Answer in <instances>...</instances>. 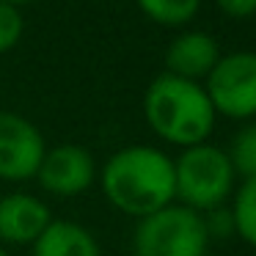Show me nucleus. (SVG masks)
<instances>
[{"instance_id": "nucleus-5", "label": "nucleus", "mask_w": 256, "mask_h": 256, "mask_svg": "<svg viewBox=\"0 0 256 256\" xmlns=\"http://www.w3.org/2000/svg\"><path fill=\"white\" fill-rule=\"evenodd\" d=\"M204 91L218 116L254 118L256 116V52H226L206 74Z\"/></svg>"}, {"instance_id": "nucleus-6", "label": "nucleus", "mask_w": 256, "mask_h": 256, "mask_svg": "<svg viewBox=\"0 0 256 256\" xmlns=\"http://www.w3.org/2000/svg\"><path fill=\"white\" fill-rule=\"evenodd\" d=\"M44 152V135L30 118L14 110H0V179L6 182L34 179Z\"/></svg>"}, {"instance_id": "nucleus-3", "label": "nucleus", "mask_w": 256, "mask_h": 256, "mask_svg": "<svg viewBox=\"0 0 256 256\" xmlns=\"http://www.w3.org/2000/svg\"><path fill=\"white\" fill-rule=\"evenodd\" d=\"M232 160L226 149H218L212 144H198L182 149V154L174 160V184H176V201L196 212H212L223 206V201L234 190Z\"/></svg>"}, {"instance_id": "nucleus-11", "label": "nucleus", "mask_w": 256, "mask_h": 256, "mask_svg": "<svg viewBox=\"0 0 256 256\" xmlns=\"http://www.w3.org/2000/svg\"><path fill=\"white\" fill-rule=\"evenodd\" d=\"M135 3L152 22L166 28L188 25L201 8V0H135Z\"/></svg>"}, {"instance_id": "nucleus-4", "label": "nucleus", "mask_w": 256, "mask_h": 256, "mask_svg": "<svg viewBox=\"0 0 256 256\" xmlns=\"http://www.w3.org/2000/svg\"><path fill=\"white\" fill-rule=\"evenodd\" d=\"M210 232L204 215L182 204H168L140 218L132 234L135 256H206Z\"/></svg>"}, {"instance_id": "nucleus-7", "label": "nucleus", "mask_w": 256, "mask_h": 256, "mask_svg": "<svg viewBox=\"0 0 256 256\" xmlns=\"http://www.w3.org/2000/svg\"><path fill=\"white\" fill-rule=\"evenodd\" d=\"M36 179H39L42 190L61 196V198H69V196L86 193L94 184L96 162L91 157V152L83 149V146L61 144L44 152L42 166L36 171Z\"/></svg>"}, {"instance_id": "nucleus-9", "label": "nucleus", "mask_w": 256, "mask_h": 256, "mask_svg": "<svg viewBox=\"0 0 256 256\" xmlns=\"http://www.w3.org/2000/svg\"><path fill=\"white\" fill-rule=\"evenodd\" d=\"M220 56L223 52H220V44H218L215 36L204 34V30H188V34H179L168 44L166 72L174 74V78L201 83L215 69Z\"/></svg>"}, {"instance_id": "nucleus-1", "label": "nucleus", "mask_w": 256, "mask_h": 256, "mask_svg": "<svg viewBox=\"0 0 256 256\" xmlns=\"http://www.w3.org/2000/svg\"><path fill=\"white\" fill-rule=\"evenodd\" d=\"M100 184L113 210L135 220L176 201L174 160L157 146L135 144L113 152L100 171Z\"/></svg>"}, {"instance_id": "nucleus-12", "label": "nucleus", "mask_w": 256, "mask_h": 256, "mask_svg": "<svg viewBox=\"0 0 256 256\" xmlns=\"http://www.w3.org/2000/svg\"><path fill=\"white\" fill-rule=\"evenodd\" d=\"M234 234L245 240L250 248H256V179H248L237 188L232 204Z\"/></svg>"}, {"instance_id": "nucleus-16", "label": "nucleus", "mask_w": 256, "mask_h": 256, "mask_svg": "<svg viewBox=\"0 0 256 256\" xmlns=\"http://www.w3.org/2000/svg\"><path fill=\"white\" fill-rule=\"evenodd\" d=\"M215 3L226 17L234 20H248L256 14V0H215Z\"/></svg>"}, {"instance_id": "nucleus-18", "label": "nucleus", "mask_w": 256, "mask_h": 256, "mask_svg": "<svg viewBox=\"0 0 256 256\" xmlns=\"http://www.w3.org/2000/svg\"><path fill=\"white\" fill-rule=\"evenodd\" d=\"M0 256H8V250H6V248H0Z\"/></svg>"}, {"instance_id": "nucleus-8", "label": "nucleus", "mask_w": 256, "mask_h": 256, "mask_svg": "<svg viewBox=\"0 0 256 256\" xmlns=\"http://www.w3.org/2000/svg\"><path fill=\"white\" fill-rule=\"evenodd\" d=\"M52 212L30 193L0 196V240L8 245H34L50 226Z\"/></svg>"}, {"instance_id": "nucleus-14", "label": "nucleus", "mask_w": 256, "mask_h": 256, "mask_svg": "<svg viewBox=\"0 0 256 256\" xmlns=\"http://www.w3.org/2000/svg\"><path fill=\"white\" fill-rule=\"evenodd\" d=\"M25 30V20L20 14V8L0 3V56L8 52L12 47H17V42L22 39Z\"/></svg>"}, {"instance_id": "nucleus-15", "label": "nucleus", "mask_w": 256, "mask_h": 256, "mask_svg": "<svg viewBox=\"0 0 256 256\" xmlns=\"http://www.w3.org/2000/svg\"><path fill=\"white\" fill-rule=\"evenodd\" d=\"M204 223H206V232L218 234V237H228V234H234V220H232V210H223V206H218V210L212 212H204Z\"/></svg>"}, {"instance_id": "nucleus-17", "label": "nucleus", "mask_w": 256, "mask_h": 256, "mask_svg": "<svg viewBox=\"0 0 256 256\" xmlns=\"http://www.w3.org/2000/svg\"><path fill=\"white\" fill-rule=\"evenodd\" d=\"M0 3H8V6L20 8V6H25V3H34V0H0Z\"/></svg>"}, {"instance_id": "nucleus-10", "label": "nucleus", "mask_w": 256, "mask_h": 256, "mask_svg": "<svg viewBox=\"0 0 256 256\" xmlns=\"http://www.w3.org/2000/svg\"><path fill=\"white\" fill-rule=\"evenodd\" d=\"M34 256H102L96 237L86 226L52 218L34 242Z\"/></svg>"}, {"instance_id": "nucleus-2", "label": "nucleus", "mask_w": 256, "mask_h": 256, "mask_svg": "<svg viewBox=\"0 0 256 256\" xmlns=\"http://www.w3.org/2000/svg\"><path fill=\"white\" fill-rule=\"evenodd\" d=\"M144 118L157 138L190 149L206 144L218 113L201 83L162 72L144 94Z\"/></svg>"}, {"instance_id": "nucleus-13", "label": "nucleus", "mask_w": 256, "mask_h": 256, "mask_svg": "<svg viewBox=\"0 0 256 256\" xmlns=\"http://www.w3.org/2000/svg\"><path fill=\"white\" fill-rule=\"evenodd\" d=\"M228 160L237 176H242V182L256 179V122L245 124L240 132H234L232 146H228Z\"/></svg>"}]
</instances>
